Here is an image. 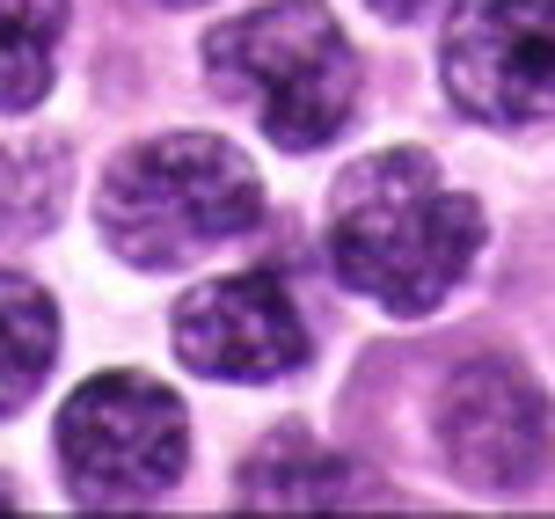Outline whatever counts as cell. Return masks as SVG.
I'll use <instances>...</instances> for the list:
<instances>
[{"instance_id": "4fadbf2b", "label": "cell", "mask_w": 555, "mask_h": 519, "mask_svg": "<svg viewBox=\"0 0 555 519\" xmlns=\"http://www.w3.org/2000/svg\"><path fill=\"white\" fill-rule=\"evenodd\" d=\"M162 8H197V0H162Z\"/></svg>"}, {"instance_id": "7c38bea8", "label": "cell", "mask_w": 555, "mask_h": 519, "mask_svg": "<svg viewBox=\"0 0 555 519\" xmlns=\"http://www.w3.org/2000/svg\"><path fill=\"white\" fill-rule=\"evenodd\" d=\"M8 505H15V497H8V476H0V512H8Z\"/></svg>"}, {"instance_id": "3957f363", "label": "cell", "mask_w": 555, "mask_h": 519, "mask_svg": "<svg viewBox=\"0 0 555 519\" xmlns=\"http://www.w3.org/2000/svg\"><path fill=\"white\" fill-rule=\"evenodd\" d=\"M205 74L227 103H249L271 147L314 154L359 110V52L322 0H271L205 37Z\"/></svg>"}, {"instance_id": "8992f818", "label": "cell", "mask_w": 555, "mask_h": 519, "mask_svg": "<svg viewBox=\"0 0 555 519\" xmlns=\"http://www.w3.org/2000/svg\"><path fill=\"white\" fill-rule=\"evenodd\" d=\"M439 74L482 125L555 117V0H468L439 45Z\"/></svg>"}, {"instance_id": "6da1fadb", "label": "cell", "mask_w": 555, "mask_h": 519, "mask_svg": "<svg viewBox=\"0 0 555 519\" xmlns=\"http://www.w3.org/2000/svg\"><path fill=\"white\" fill-rule=\"evenodd\" d=\"M475 249H482V213L446 183L431 154L388 147L336 176L330 264L351 293L380 301L388 315H431L468 278Z\"/></svg>"}, {"instance_id": "8fae6325", "label": "cell", "mask_w": 555, "mask_h": 519, "mask_svg": "<svg viewBox=\"0 0 555 519\" xmlns=\"http://www.w3.org/2000/svg\"><path fill=\"white\" fill-rule=\"evenodd\" d=\"M365 8H373V15H416L424 0H365Z\"/></svg>"}, {"instance_id": "30bf717a", "label": "cell", "mask_w": 555, "mask_h": 519, "mask_svg": "<svg viewBox=\"0 0 555 519\" xmlns=\"http://www.w3.org/2000/svg\"><path fill=\"white\" fill-rule=\"evenodd\" d=\"M66 0H0V110H37L52 96Z\"/></svg>"}, {"instance_id": "277c9868", "label": "cell", "mask_w": 555, "mask_h": 519, "mask_svg": "<svg viewBox=\"0 0 555 519\" xmlns=\"http://www.w3.org/2000/svg\"><path fill=\"white\" fill-rule=\"evenodd\" d=\"M191 461V417L146 374H95L59 410V468L88 512L146 505Z\"/></svg>"}, {"instance_id": "5b68a950", "label": "cell", "mask_w": 555, "mask_h": 519, "mask_svg": "<svg viewBox=\"0 0 555 519\" xmlns=\"http://www.w3.org/2000/svg\"><path fill=\"white\" fill-rule=\"evenodd\" d=\"M307 352L314 337L285 264L205 278L176 307V358L205 381H285L307 366Z\"/></svg>"}, {"instance_id": "ba28073f", "label": "cell", "mask_w": 555, "mask_h": 519, "mask_svg": "<svg viewBox=\"0 0 555 519\" xmlns=\"http://www.w3.org/2000/svg\"><path fill=\"white\" fill-rule=\"evenodd\" d=\"M234 483H242V497L256 512H336V505L373 497V476L359 461H344V454H330V446H314L300 432H278Z\"/></svg>"}, {"instance_id": "52a82bcc", "label": "cell", "mask_w": 555, "mask_h": 519, "mask_svg": "<svg viewBox=\"0 0 555 519\" xmlns=\"http://www.w3.org/2000/svg\"><path fill=\"white\" fill-rule=\"evenodd\" d=\"M439 454L475 491H527L548 468V403L512 358H475L439 395Z\"/></svg>"}, {"instance_id": "7a4b0ae2", "label": "cell", "mask_w": 555, "mask_h": 519, "mask_svg": "<svg viewBox=\"0 0 555 519\" xmlns=\"http://www.w3.org/2000/svg\"><path fill=\"white\" fill-rule=\"evenodd\" d=\"M95 219H103V242L132 271H183L263 219V183L227 139L168 132L117 154Z\"/></svg>"}, {"instance_id": "9c48e42d", "label": "cell", "mask_w": 555, "mask_h": 519, "mask_svg": "<svg viewBox=\"0 0 555 519\" xmlns=\"http://www.w3.org/2000/svg\"><path fill=\"white\" fill-rule=\"evenodd\" d=\"M59 358V307L23 271H0V417L23 410Z\"/></svg>"}]
</instances>
